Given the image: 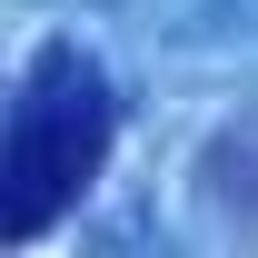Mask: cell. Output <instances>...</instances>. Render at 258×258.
<instances>
[{
    "instance_id": "obj_1",
    "label": "cell",
    "mask_w": 258,
    "mask_h": 258,
    "mask_svg": "<svg viewBox=\"0 0 258 258\" xmlns=\"http://www.w3.org/2000/svg\"><path fill=\"white\" fill-rule=\"evenodd\" d=\"M109 129H119V109H109L99 60H80L70 40L30 50L20 90H10V149H0V238L10 248H30L40 228L99 179Z\"/></svg>"
}]
</instances>
